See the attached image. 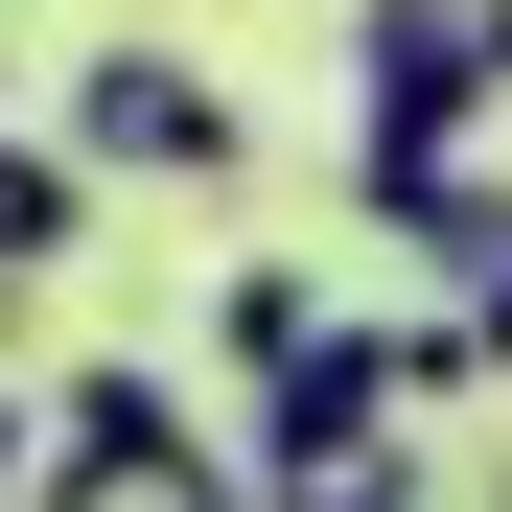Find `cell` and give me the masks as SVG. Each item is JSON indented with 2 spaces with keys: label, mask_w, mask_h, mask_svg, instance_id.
<instances>
[{
  "label": "cell",
  "mask_w": 512,
  "mask_h": 512,
  "mask_svg": "<svg viewBox=\"0 0 512 512\" xmlns=\"http://www.w3.org/2000/svg\"><path fill=\"white\" fill-rule=\"evenodd\" d=\"M70 163H94V187H233V94L187 47H94L70 70Z\"/></svg>",
  "instance_id": "3957f363"
},
{
  "label": "cell",
  "mask_w": 512,
  "mask_h": 512,
  "mask_svg": "<svg viewBox=\"0 0 512 512\" xmlns=\"http://www.w3.org/2000/svg\"><path fill=\"white\" fill-rule=\"evenodd\" d=\"M70 233H94V163L0 117V280H70Z\"/></svg>",
  "instance_id": "5b68a950"
},
{
  "label": "cell",
  "mask_w": 512,
  "mask_h": 512,
  "mask_svg": "<svg viewBox=\"0 0 512 512\" xmlns=\"http://www.w3.org/2000/svg\"><path fill=\"white\" fill-rule=\"evenodd\" d=\"M419 280H443V303H466V326H489V350H512V187H466V210H443V233H419Z\"/></svg>",
  "instance_id": "8992f818"
},
{
  "label": "cell",
  "mask_w": 512,
  "mask_h": 512,
  "mask_svg": "<svg viewBox=\"0 0 512 512\" xmlns=\"http://www.w3.org/2000/svg\"><path fill=\"white\" fill-rule=\"evenodd\" d=\"M210 350H233L256 396H280V373H326V350H350V303H326V280H303V256H256V280L210 303Z\"/></svg>",
  "instance_id": "277c9868"
},
{
  "label": "cell",
  "mask_w": 512,
  "mask_h": 512,
  "mask_svg": "<svg viewBox=\"0 0 512 512\" xmlns=\"http://www.w3.org/2000/svg\"><path fill=\"white\" fill-rule=\"evenodd\" d=\"M396 419H419V396H396V303H373L326 373H280V396H256V512H419Z\"/></svg>",
  "instance_id": "7a4b0ae2"
},
{
  "label": "cell",
  "mask_w": 512,
  "mask_h": 512,
  "mask_svg": "<svg viewBox=\"0 0 512 512\" xmlns=\"http://www.w3.org/2000/svg\"><path fill=\"white\" fill-rule=\"evenodd\" d=\"M24 512H256V466H210V419L163 396L140 350H94V373L47 396V489Z\"/></svg>",
  "instance_id": "6da1fadb"
}]
</instances>
